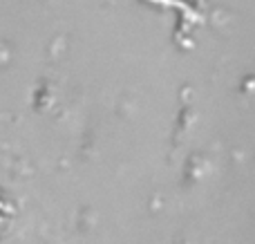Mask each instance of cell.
Here are the masks:
<instances>
[{"label": "cell", "instance_id": "1", "mask_svg": "<svg viewBox=\"0 0 255 244\" xmlns=\"http://www.w3.org/2000/svg\"><path fill=\"white\" fill-rule=\"evenodd\" d=\"M13 220V204L9 202V197L4 193H0V236L9 229Z\"/></svg>", "mask_w": 255, "mask_h": 244}]
</instances>
